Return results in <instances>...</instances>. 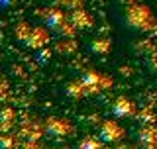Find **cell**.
Wrapping results in <instances>:
<instances>
[{
  "instance_id": "6da1fadb",
  "label": "cell",
  "mask_w": 157,
  "mask_h": 149,
  "mask_svg": "<svg viewBox=\"0 0 157 149\" xmlns=\"http://www.w3.org/2000/svg\"><path fill=\"white\" fill-rule=\"evenodd\" d=\"M86 88V94H96L104 88H110L112 86V78L110 74H102V73H96V71H86L78 78Z\"/></svg>"
},
{
  "instance_id": "7a4b0ae2",
  "label": "cell",
  "mask_w": 157,
  "mask_h": 149,
  "mask_svg": "<svg viewBox=\"0 0 157 149\" xmlns=\"http://www.w3.org/2000/svg\"><path fill=\"white\" fill-rule=\"evenodd\" d=\"M43 130L51 137H67L75 132V128L69 120H63V118H47L43 124Z\"/></svg>"
},
{
  "instance_id": "3957f363",
  "label": "cell",
  "mask_w": 157,
  "mask_h": 149,
  "mask_svg": "<svg viewBox=\"0 0 157 149\" xmlns=\"http://www.w3.org/2000/svg\"><path fill=\"white\" fill-rule=\"evenodd\" d=\"M124 136H126V130L120 126V124H116V122H112V120L102 122L100 132H98L100 141H106V143H116V141L124 139Z\"/></svg>"
},
{
  "instance_id": "277c9868",
  "label": "cell",
  "mask_w": 157,
  "mask_h": 149,
  "mask_svg": "<svg viewBox=\"0 0 157 149\" xmlns=\"http://www.w3.org/2000/svg\"><path fill=\"white\" fill-rule=\"evenodd\" d=\"M39 16H41L47 29H55V32L67 22V14L59 8H45L43 12H39Z\"/></svg>"
},
{
  "instance_id": "5b68a950",
  "label": "cell",
  "mask_w": 157,
  "mask_h": 149,
  "mask_svg": "<svg viewBox=\"0 0 157 149\" xmlns=\"http://www.w3.org/2000/svg\"><path fill=\"white\" fill-rule=\"evenodd\" d=\"M137 143L141 149H157V126H141L137 130Z\"/></svg>"
},
{
  "instance_id": "8992f818",
  "label": "cell",
  "mask_w": 157,
  "mask_h": 149,
  "mask_svg": "<svg viewBox=\"0 0 157 149\" xmlns=\"http://www.w3.org/2000/svg\"><path fill=\"white\" fill-rule=\"evenodd\" d=\"M128 22L136 28H147L149 24H153V18H151L149 10L144 6H134L128 14Z\"/></svg>"
},
{
  "instance_id": "52a82bcc",
  "label": "cell",
  "mask_w": 157,
  "mask_h": 149,
  "mask_svg": "<svg viewBox=\"0 0 157 149\" xmlns=\"http://www.w3.org/2000/svg\"><path fill=\"white\" fill-rule=\"evenodd\" d=\"M112 112H114L116 118H132V116H136L137 108H136V104L132 102L130 98L118 96L114 100V104H112Z\"/></svg>"
},
{
  "instance_id": "ba28073f",
  "label": "cell",
  "mask_w": 157,
  "mask_h": 149,
  "mask_svg": "<svg viewBox=\"0 0 157 149\" xmlns=\"http://www.w3.org/2000/svg\"><path fill=\"white\" fill-rule=\"evenodd\" d=\"M26 43H28L29 47H33V49L45 47L47 43H49V32H47V29H43V28H33L32 32H29Z\"/></svg>"
},
{
  "instance_id": "9c48e42d",
  "label": "cell",
  "mask_w": 157,
  "mask_h": 149,
  "mask_svg": "<svg viewBox=\"0 0 157 149\" xmlns=\"http://www.w3.org/2000/svg\"><path fill=\"white\" fill-rule=\"evenodd\" d=\"M69 22L75 26V29H82V28L92 26V16H90L88 12H85V10L77 8V10H73V14H71V18H69Z\"/></svg>"
},
{
  "instance_id": "30bf717a",
  "label": "cell",
  "mask_w": 157,
  "mask_h": 149,
  "mask_svg": "<svg viewBox=\"0 0 157 149\" xmlns=\"http://www.w3.org/2000/svg\"><path fill=\"white\" fill-rule=\"evenodd\" d=\"M110 49H112L110 39H94L90 43V51L96 55H106V53H110Z\"/></svg>"
},
{
  "instance_id": "8fae6325",
  "label": "cell",
  "mask_w": 157,
  "mask_h": 149,
  "mask_svg": "<svg viewBox=\"0 0 157 149\" xmlns=\"http://www.w3.org/2000/svg\"><path fill=\"white\" fill-rule=\"evenodd\" d=\"M136 118L141 122V126H151V124H155V120H157V116L153 114L151 108H141V110H137Z\"/></svg>"
},
{
  "instance_id": "7c38bea8",
  "label": "cell",
  "mask_w": 157,
  "mask_h": 149,
  "mask_svg": "<svg viewBox=\"0 0 157 149\" xmlns=\"http://www.w3.org/2000/svg\"><path fill=\"white\" fill-rule=\"evenodd\" d=\"M67 94L71 98H82V96H86V88L81 81H75V82L67 84Z\"/></svg>"
},
{
  "instance_id": "4fadbf2b",
  "label": "cell",
  "mask_w": 157,
  "mask_h": 149,
  "mask_svg": "<svg viewBox=\"0 0 157 149\" xmlns=\"http://www.w3.org/2000/svg\"><path fill=\"white\" fill-rule=\"evenodd\" d=\"M77 49V43L75 39H63V41H59L55 45V51L57 53H63V55H69V53H73Z\"/></svg>"
},
{
  "instance_id": "5bb4252c",
  "label": "cell",
  "mask_w": 157,
  "mask_h": 149,
  "mask_svg": "<svg viewBox=\"0 0 157 149\" xmlns=\"http://www.w3.org/2000/svg\"><path fill=\"white\" fill-rule=\"evenodd\" d=\"M77 149H104L100 139H96V137H85L81 143H78Z\"/></svg>"
},
{
  "instance_id": "9a60e30c",
  "label": "cell",
  "mask_w": 157,
  "mask_h": 149,
  "mask_svg": "<svg viewBox=\"0 0 157 149\" xmlns=\"http://www.w3.org/2000/svg\"><path fill=\"white\" fill-rule=\"evenodd\" d=\"M57 32L61 33V36L65 37V39H73V37H75V33H77V29H75V26H73V24H71V22L67 20V22L63 24V26L59 28Z\"/></svg>"
},
{
  "instance_id": "2e32d148",
  "label": "cell",
  "mask_w": 157,
  "mask_h": 149,
  "mask_svg": "<svg viewBox=\"0 0 157 149\" xmlns=\"http://www.w3.org/2000/svg\"><path fill=\"white\" fill-rule=\"evenodd\" d=\"M0 122H2V130H8L14 124V112L12 110H4L0 114Z\"/></svg>"
},
{
  "instance_id": "e0dca14e",
  "label": "cell",
  "mask_w": 157,
  "mask_h": 149,
  "mask_svg": "<svg viewBox=\"0 0 157 149\" xmlns=\"http://www.w3.org/2000/svg\"><path fill=\"white\" fill-rule=\"evenodd\" d=\"M12 145H14V139L10 136H2V137H0V147H2V149H10Z\"/></svg>"
},
{
  "instance_id": "ac0fdd59",
  "label": "cell",
  "mask_w": 157,
  "mask_h": 149,
  "mask_svg": "<svg viewBox=\"0 0 157 149\" xmlns=\"http://www.w3.org/2000/svg\"><path fill=\"white\" fill-rule=\"evenodd\" d=\"M57 2L63 4V6H69V8H77V6H81L82 0H57Z\"/></svg>"
},
{
  "instance_id": "d6986e66",
  "label": "cell",
  "mask_w": 157,
  "mask_h": 149,
  "mask_svg": "<svg viewBox=\"0 0 157 149\" xmlns=\"http://www.w3.org/2000/svg\"><path fill=\"white\" fill-rule=\"evenodd\" d=\"M49 55H51V53H49V51H45V49H43V53H39V59H45V63H47V59H49Z\"/></svg>"
},
{
  "instance_id": "ffe728a7",
  "label": "cell",
  "mask_w": 157,
  "mask_h": 149,
  "mask_svg": "<svg viewBox=\"0 0 157 149\" xmlns=\"http://www.w3.org/2000/svg\"><path fill=\"white\" fill-rule=\"evenodd\" d=\"M149 67L153 69V71H157V57H153L151 59V63H149Z\"/></svg>"
},
{
  "instance_id": "44dd1931",
  "label": "cell",
  "mask_w": 157,
  "mask_h": 149,
  "mask_svg": "<svg viewBox=\"0 0 157 149\" xmlns=\"http://www.w3.org/2000/svg\"><path fill=\"white\" fill-rule=\"evenodd\" d=\"M14 0H0V4H12Z\"/></svg>"
}]
</instances>
